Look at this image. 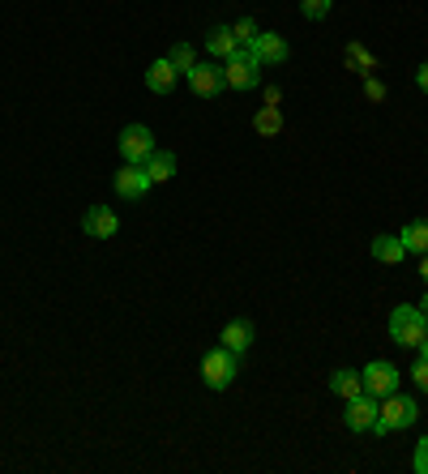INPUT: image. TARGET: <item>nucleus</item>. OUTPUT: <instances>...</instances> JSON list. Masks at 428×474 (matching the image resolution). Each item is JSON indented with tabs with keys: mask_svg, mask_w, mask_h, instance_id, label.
Wrapping results in <instances>:
<instances>
[{
	"mask_svg": "<svg viewBox=\"0 0 428 474\" xmlns=\"http://www.w3.org/2000/svg\"><path fill=\"white\" fill-rule=\"evenodd\" d=\"M415 415H420V402L415 398H403V393H390L382 398V410H377V423H372V432L385 436V432H403V428H412Z\"/></svg>",
	"mask_w": 428,
	"mask_h": 474,
	"instance_id": "f257e3e1",
	"label": "nucleus"
},
{
	"mask_svg": "<svg viewBox=\"0 0 428 474\" xmlns=\"http://www.w3.org/2000/svg\"><path fill=\"white\" fill-rule=\"evenodd\" d=\"M428 334V317L420 312V308L412 304H399L394 312H390V338H394V347H407L415 350L420 347V338Z\"/></svg>",
	"mask_w": 428,
	"mask_h": 474,
	"instance_id": "f03ea898",
	"label": "nucleus"
},
{
	"mask_svg": "<svg viewBox=\"0 0 428 474\" xmlns=\"http://www.w3.org/2000/svg\"><path fill=\"white\" fill-rule=\"evenodd\" d=\"M240 372V355L228 347H214L206 359H201V380H206V389H228L231 380Z\"/></svg>",
	"mask_w": 428,
	"mask_h": 474,
	"instance_id": "7ed1b4c3",
	"label": "nucleus"
},
{
	"mask_svg": "<svg viewBox=\"0 0 428 474\" xmlns=\"http://www.w3.org/2000/svg\"><path fill=\"white\" fill-rule=\"evenodd\" d=\"M223 77H228L231 90H253V86H261V60L253 56V47H236L223 60Z\"/></svg>",
	"mask_w": 428,
	"mask_h": 474,
	"instance_id": "20e7f679",
	"label": "nucleus"
},
{
	"mask_svg": "<svg viewBox=\"0 0 428 474\" xmlns=\"http://www.w3.org/2000/svg\"><path fill=\"white\" fill-rule=\"evenodd\" d=\"M116 146H120V158H125V163H138V167H146V158L155 154V133H150L146 125H128L125 133H120V141H116Z\"/></svg>",
	"mask_w": 428,
	"mask_h": 474,
	"instance_id": "39448f33",
	"label": "nucleus"
},
{
	"mask_svg": "<svg viewBox=\"0 0 428 474\" xmlns=\"http://www.w3.org/2000/svg\"><path fill=\"white\" fill-rule=\"evenodd\" d=\"M377 410H382V398H372V393H356V398H347L342 423H347L352 432H372V423H377Z\"/></svg>",
	"mask_w": 428,
	"mask_h": 474,
	"instance_id": "423d86ee",
	"label": "nucleus"
},
{
	"mask_svg": "<svg viewBox=\"0 0 428 474\" xmlns=\"http://www.w3.org/2000/svg\"><path fill=\"white\" fill-rule=\"evenodd\" d=\"M150 188H155V180H150V171L138 167V163H125V167L116 171V197H120V201H142Z\"/></svg>",
	"mask_w": 428,
	"mask_h": 474,
	"instance_id": "0eeeda50",
	"label": "nucleus"
},
{
	"mask_svg": "<svg viewBox=\"0 0 428 474\" xmlns=\"http://www.w3.org/2000/svg\"><path fill=\"white\" fill-rule=\"evenodd\" d=\"M360 377H364V393H372V398H390V393H399V368H394L390 359L369 363Z\"/></svg>",
	"mask_w": 428,
	"mask_h": 474,
	"instance_id": "6e6552de",
	"label": "nucleus"
},
{
	"mask_svg": "<svg viewBox=\"0 0 428 474\" xmlns=\"http://www.w3.org/2000/svg\"><path fill=\"white\" fill-rule=\"evenodd\" d=\"M189 86H193L198 98H219L223 86H228V77H223V69L210 60V65H193V69H189Z\"/></svg>",
	"mask_w": 428,
	"mask_h": 474,
	"instance_id": "1a4fd4ad",
	"label": "nucleus"
},
{
	"mask_svg": "<svg viewBox=\"0 0 428 474\" xmlns=\"http://www.w3.org/2000/svg\"><path fill=\"white\" fill-rule=\"evenodd\" d=\"M82 231L90 239H112L120 231V218L112 214V206H90L82 214Z\"/></svg>",
	"mask_w": 428,
	"mask_h": 474,
	"instance_id": "9d476101",
	"label": "nucleus"
},
{
	"mask_svg": "<svg viewBox=\"0 0 428 474\" xmlns=\"http://www.w3.org/2000/svg\"><path fill=\"white\" fill-rule=\"evenodd\" d=\"M249 47H253V56L261 60V69H279V65L291 56V47H287L283 35H257Z\"/></svg>",
	"mask_w": 428,
	"mask_h": 474,
	"instance_id": "9b49d317",
	"label": "nucleus"
},
{
	"mask_svg": "<svg viewBox=\"0 0 428 474\" xmlns=\"http://www.w3.org/2000/svg\"><path fill=\"white\" fill-rule=\"evenodd\" d=\"M176 77H180V73L171 69V60L163 56L146 69V90H150V95H171V90H176Z\"/></svg>",
	"mask_w": 428,
	"mask_h": 474,
	"instance_id": "f8f14e48",
	"label": "nucleus"
},
{
	"mask_svg": "<svg viewBox=\"0 0 428 474\" xmlns=\"http://www.w3.org/2000/svg\"><path fill=\"white\" fill-rule=\"evenodd\" d=\"M236 47H240V43H236L231 26H210V30H206V52H210L214 60H228Z\"/></svg>",
	"mask_w": 428,
	"mask_h": 474,
	"instance_id": "ddd939ff",
	"label": "nucleus"
},
{
	"mask_svg": "<svg viewBox=\"0 0 428 474\" xmlns=\"http://www.w3.org/2000/svg\"><path fill=\"white\" fill-rule=\"evenodd\" d=\"M219 342H223L228 350H236V355H244V350L253 347V325H249V321H228Z\"/></svg>",
	"mask_w": 428,
	"mask_h": 474,
	"instance_id": "4468645a",
	"label": "nucleus"
},
{
	"mask_svg": "<svg viewBox=\"0 0 428 474\" xmlns=\"http://www.w3.org/2000/svg\"><path fill=\"white\" fill-rule=\"evenodd\" d=\"M330 393H339L342 402H347V398L364 393V377H360V372H352V368H339V372H330Z\"/></svg>",
	"mask_w": 428,
	"mask_h": 474,
	"instance_id": "2eb2a0df",
	"label": "nucleus"
},
{
	"mask_svg": "<svg viewBox=\"0 0 428 474\" xmlns=\"http://www.w3.org/2000/svg\"><path fill=\"white\" fill-rule=\"evenodd\" d=\"M399 239H403V248H407V257H424L428 252V218H420V223H407L399 231Z\"/></svg>",
	"mask_w": 428,
	"mask_h": 474,
	"instance_id": "dca6fc26",
	"label": "nucleus"
},
{
	"mask_svg": "<svg viewBox=\"0 0 428 474\" xmlns=\"http://www.w3.org/2000/svg\"><path fill=\"white\" fill-rule=\"evenodd\" d=\"M372 257H377L382 266H399L403 257H407V248H403L399 236H377L372 239Z\"/></svg>",
	"mask_w": 428,
	"mask_h": 474,
	"instance_id": "f3484780",
	"label": "nucleus"
},
{
	"mask_svg": "<svg viewBox=\"0 0 428 474\" xmlns=\"http://www.w3.org/2000/svg\"><path fill=\"white\" fill-rule=\"evenodd\" d=\"M146 171H150V180H155V184H168L171 176H176V154H171V150H155L150 158H146Z\"/></svg>",
	"mask_w": 428,
	"mask_h": 474,
	"instance_id": "a211bd4d",
	"label": "nucleus"
},
{
	"mask_svg": "<svg viewBox=\"0 0 428 474\" xmlns=\"http://www.w3.org/2000/svg\"><path fill=\"white\" fill-rule=\"evenodd\" d=\"M253 128H257V133H261V137H274V133H283V112H279V107H270V103H266V107L257 112Z\"/></svg>",
	"mask_w": 428,
	"mask_h": 474,
	"instance_id": "6ab92c4d",
	"label": "nucleus"
},
{
	"mask_svg": "<svg viewBox=\"0 0 428 474\" xmlns=\"http://www.w3.org/2000/svg\"><path fill=\"white\" fill-rule=\"evenodd\" d=\"M347 65H352L360 77H369V73L377 69V60H372V52L364 47V43H352V47H347Z\"/></svg>",
	"mask_w": 428,
	"mask_h": 474,
	"instance_id": "aec40b11",
	"label": "nucleus"
},
{
	"mask_svg": "<svg viewBox=\"0 0 428 474\" xmlns=\"http://www.w3.org/2000/svg\"><path fill=\"white\" fill-rule=\"evenodd\" d=\"M168 60H171V69H176V73H185V77H189V69L198 65V52H193L189 43H176V47L168 52Z\"/></svg>",
	"mask_w": 428,
	"mask_h": 474,
	"instance_id": "412c9836",
	"label": "nucleus"
},
{
	"mask_svg": "<svg viewBox=\"0 0 428 474\" xmlns=\"http://www.w3.org/2000/svg\"><path fill=\"white\" fill-rule=\"evenodd\" d=\"M231 35H236V43H240V47H249V43H253L257 35H261V30H257V22H253V17H240V22L231 26Z\"/></svg>",
	"mask_w": 428,
	"mask_h": 474,
	"instance_id": "4be33fe9",
	"label": "nucleus"
},
{
	"mask_svg": "<svg viewBox=\"0 0 428 474\" xmlns=\"http://www.w3.org/2000/svg\"><path fill=\"white\" fill-rule=\"evenodd\" d=\"M330 5H334V0H300V14L309 17V22H321V17L330 14Z\"/></svg>",
	"mask_w": 428,
	"mask_h": 474,
	"instance_id": "5701e85b",
	"label": "nucleus"
},
{
	"mask_svg": "<svg viewBox=\"0 0 428 474\" xmlns=\"http://www.w3.org/2000/svg\"><path fill=\"white\" fill-rule=\"evenodd\" d=\"M412 380H415V389H420V393H428V359H415Z\"/></svg>",
	"mask_w": 428,
	"mask_h": 474,
	"instance_id": "b1692460",
	"label": "nucleus"
},
{
	"mask_svg": "<svg viewBox=\"0 0 428 474\" xmlns=\"http://www.w3.org/2000/svg\"><path fill=\"white\" fill-rule=\"evenodd\" d=\"M412 466H415V474H428V436L415 445V458H412Z\"/></svg>",
	"mask_w": 428,
	"mask_h": 474,
	"instance_id": "393cba45",
	"label": "nucleus"
},
{
	"mask_svg": "<svg viewBox=\"0 0 428 474\" xmlns=\"http://www.w3.org/2000/svg\"><path fill=\"white\" fill-rule=\"evenodd\" d=\"M364 95H369L372 103H382V98H385V86H382V82H372V77H364Z\"/></svg>",
	"mask_w": 428,
	"mask_h": 474,
	"instance_id": "a878e982",
	"label": "nucleus"
},
{
	"mask_svg": "<svg viewBox=\"0 0 428 474\" xmlns=\"http://www.w3.org/2000/svg\"><path fill=\"white\" fill-rule=\"evenodd\" d=\"M266 103H270V107H283V95H279V86H266Z\"/></svg>",
	"mask_w": 428,
	"mask_h": 474,
	"instance_id": "bb28decb",
	"label": "nucleus"
},
{
	"mask_svg": "<svg viewBox=\"0 0 428 474\" xmlns=\"http://www.w3.org/2000/svg\"><path fill=\"white\" fill-rule=\"evenodd\" d=\"M415 82H420V90H424V95H428V60H424V65H420V69H415Z\"/></svg>",
	"mask_w": 428,
	"mask_h": 474,
	"instance_id": "cd10ccee",
	"label": "nucleus"
},
{
	"mask_svg": "<svg viewBox=\"0 0 428 474\" xmlns=\"http://www.w3.org/2000/svg\"><path fill=\"white\" fill-rule=\"evenodd\" d=\"M420 278L428 282V252H424V257H420Z\"/></svg>",
	"mask_w": 428,
	"mask_h": 474,
	"instance_id": "c85d7f7f",
	"label": "nucleus"
},
{
	"mask_svg": "<svg viewBox=\"0 0 428 474\" xmlns=\"http://www.w3.org/2000/svg\"><path fill=\"white\" fill-rule=\"evenodd\" d=\"M415 350H420V359H428V334L420 338V347H415Z\"/></svg>",
	"mask_w": 428,
	"mask_h": 474,
	"instance_id": "c756f323",
	"label": "nucleus"
},
{
	"mask_svg": "<svg viewBox=\"0 0 428 474\" xmlns=\"http://www.w3.org/2000/svg\"><path fill=\"white\" fill-rule=\"evenodd\" d=\"M420 312H424V317H428V295H424V299H420Z\"/></svg>",
	"mask_w": 428,
	"mask_h": 474,
	"instance_id": "7c9ffc66",
	"label": "nucleus"
}]
</instances>
